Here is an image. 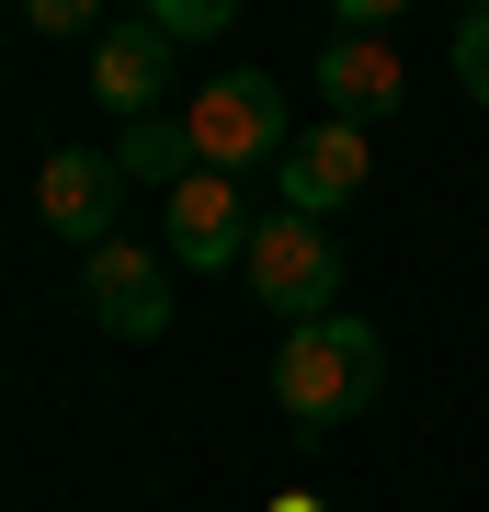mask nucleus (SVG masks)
Returning a JSON list of instances; mask_svg holds the SVG:
<instances>
[{
	"label": "nucleus",
	"mask_w": 489,
	"mask_h": 512,
	"mask_svg": "<svg viewBox=\"0 0 489 512\" xmlns=\"http://www.w3.org/2000/svg\"><path fill=\"white\" fill-rule=\"evenodd\" d=\"M376 387H387V342H376V319H353V308L273 342V399H285L296 433H330V421L376 410Z\"/></svg>",
	"instance_id": "nucleus-1"
},
{
	"label": "nucleus",
	"mask_w": 489,
	"mask_h": 512,
	"mask_svg": "<svg viewBox=\"0 0 489 512\" xmlns=\"http://www.w3.org/2000/svg\"><path fill=\"white\" fill-rule=\"evenodd\" d=\"M182 126H194V160L228 171V183L285 171V148L308 137L285 114V80H262V69H228V80H205V92H182Z\"/></svg>",
	"instance_id": "nucleus-2"
},
{
	"label": "nucleus",
	"mask_w": 489,
	"mask_h": 512,
	"mask_svg": "<svg viewBox=\"0 0 489 512\" xmlns=\"http://www.w3.org/2000/svg\"><path fill=\"white\" fill-rule=\"evenodd\" d=\"M239 285L262 296L285 330H308V319H342V239H330L319 217H273L251 228V262H239Z\"/></svg>",
	"instance_id": "nucleus-3"
},
{
	"label": "nucleus",
	"mask_w": 489,
	"mask_h": 512,
	"mask_svg": "<svg viewBox=\"0 0 489 512\" xmlns=\"http://www.w3.org/2000/svg\"><path fill=\"white\" fill-rule=\"evenodd\" d=\"M251 183H228V171H194L182 194H160V251L182 274H239L251 262Z\"/></svg>",
	"instance_id": "nucleus-4"
},
{
	"label": "nucleus",
	"mask_w": 489,
	"mask_h": 512,
	"mask_svg": "<svg viewBox=\"0 0 489 512\" xmlns=\"http://www.w3.org/2000/svg\"><path fill=\"white\" fill-rule=\"evenodd\" d=\"M35 217L57 239H80V251H103L114 217H126V160H114V148H57L35 171Z\"/></svg>",
	"instance_id": "nucleus-5"
},
{
	"label": "nucleus",
	"mask_w": 489,
	"mask_h": 512,
	"mask_svg": "<svg viewBox=\"0 0 489 512\" xmlns=\"http://www.w3.org/2000/svg\"><path fill=\"white\" fill-rule=\"evenodd\" d=\"M80 296H91V319H103L114 342H160L171 330V274H160V251H137V239H103V251L80 262Z\"/></svg>",
	"instance_id": "nucleus-6"
},
{
	"label": "nucleus",
	"mask_w": 489,
	"mask_h": 512,
	"mask_svg": "<svg viewBox=\"0 0 489 512\" xmlns=\"http://www.w3.org/2000/svg\"><path fill=\"white\" fill-rule=\"evenodd\" d=\"M319 92H330V126H376V114H399L410 69H399V46H387L376 23H353V35L319 46Z\"/></svg>",
	"instance_id": "nucleus-7"
},
{
	"label": "nucleus",
	"mask_w": 489,
	"mask_h": 512,
	"mask_svg": "<svg viewBox=\"0 0 489 512\" xmlns=\"http://www.w3.org/2000/svg\"><path fill=\"white\" fill-rule=\"evenodd\" d=\"M160 92H171V35L137 12V23H114V35L91 46V103L126 114V126H148V114H171Z\"/></svg>",
	"instance_id": "nucleus-8"
},
{
	"label": "nucleus",
	"mask_w": 489,
	"mask_h": 512,
	"mask_svg": "<svg viewBox=\"0 0 489 512\" xmlns=\"http://www.w3.org/2000/svg\"><path fill=\"white\" fill-rule=\"evenodd\" d=\"M273 194H285V217H342V205L364 194V126H308L285 148V171H273Z\"/></svg>",
	"instance_id": "nucleus-9"
},
{
	"label": "nucleus",
	"mask_w": 489,
	"mask_h": 512,
	"mask_svg": "<svg viewBox=\"0 0 489 512\" xmlns=\"http://www.w3.org/2000/svg\"><path fill=\"white\" fill-rule=\"evenodd\" d=\"M114 160H126V183H160V194H182V183H194V126H182V103L171 114H148V126H126V137H114Z\"/></svg>",
	"instance_id": "nucleus-10"
},
{
	"label": "nucleus",
	"mask_w": 489,
	"mask_h": 512,
	"mask_svg": "<svg viewBox=\"0 0 489 512\" xmlns=\"http://www.w3.org/2000/svg\"><path fill=\"white\" fill-rule=\"evenodd\" d=\"M444 57H455V92H478V103H489V0L455 23V46H444Z\"/></svg>",
	"instance_id": "nucleus-11"
},
{
	"label": "nucleus",
	"mask_w": 489,
	"mask_h": 512,
	"mask_svg": "<svg viewBox=\"0 0 489 512\" xmlns=\"http://www.w3.org/2000/svg\"><path fill=\"white\" fill-rule=\"evenodd\" d=\"M148 23H160L171 46H205V35H228V0H160Z\"/></svg>",
	"instance_id": "nucleus-12"
},
{
	"label": "nucleus",
	"mask_w": 489,
	"mask_h": 512,
	"mask_svg": "<svg viewBox=\"0 0 489 512\" xmlns=\"http://www.w3.org/2000/svg\"><path fill=\"white\" fill-rule=\"evenodd\" d=\"M23 23H35V35H91V46L114 35V23L91 12V0H23Z\"/></svg>",
	"instance_id": "nucleus-13"
},
{
	"label": "nucleus",
	"mask_w": 489,
	"mask_h": 512,
	"mask_svg": "<svg viewBox=\"0 0 489 512\" xmlns=\"http://www.w3.org/2000/svg\"><path fill=\"white\" fill-rule=\"evenodd\" d=\"M285 512H308V501H285Z\"/></svg>",
	"instance_id": "nucleus-14"
}]
</instances>
